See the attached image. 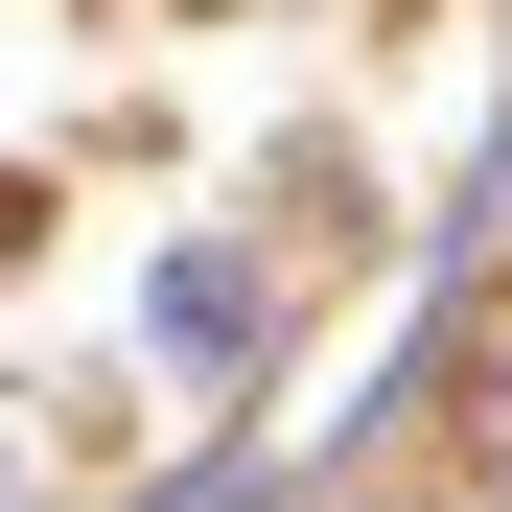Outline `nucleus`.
Segmentation results:
<instances>
[{
    "label": "nucleus",
    "mask_w": 512,
    "mask_h": 512,
    "mask_svg": "<svg viewBox=\"0 0 512 512\" xmlns=\"http://www.w3.org/2000/svg\"><path fill=\"white\" fill-rule=\"evenodd\" d=\"M163 512H280V466H187V489H163Z\"/></svg>",
    "instance_id": "obj_1"
},
{
    "label": "nucleus",
    "mask_w": 512,
    "mask_h": 512,
    "mask_svg": "<svg viewBox=\"0 0 512 512\" xmlns=\"http://www.w3.org/2000/svg\"><path fill=\"white\" fill-rule=\"evenodd\" d=\"M489 466H512V326H489Z\"/></svg>",
    "instance_id": "obj_2"
}]
</instances>
